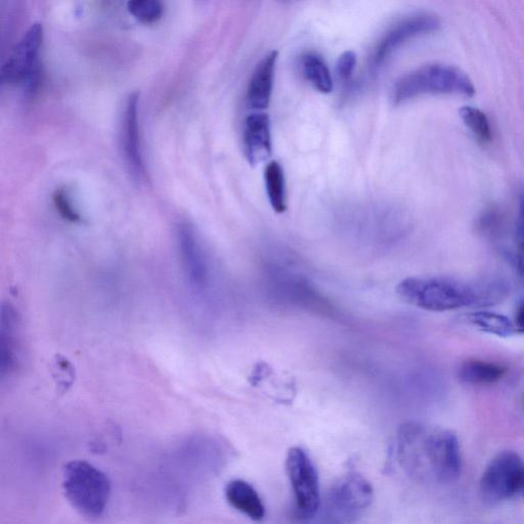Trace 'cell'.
<instances>
[{"instance_id": "6da1fadb", "label": "cell", "mask_w": 524, "mask_h": 524, "mask_svg": "<svg viewBox=\"0 0 524 524\" xmlns=\"http://www.w3.org/2000/svg\"><path fill=\"white\" fill-rule=\"evenodd\" d=\"M397 455L405 470L421 480L451 484L462 471L459 441L448 429L404 424L397 436Z\"/></svg>"}, {"instance_id": "7a4b0ae2", "label": "cell", "mask_w": 524, "mask_h": 524, "mask_svg": "<svg viewBox=\"0 0 524 524\" xmlns=\"http://www.w3.org/2000/svg\"><path fill=\"white\" fill-rule=\"evenodd\" d=\"M398 295L413 307L434 313L488 308L508 294L500 280L464 281L449 277H414L402 281Z\"/></svg>"}, {"instance_id": "3957f363", "label": "cell", "mask_w": 524, "mask_h": 524, "mask_svg": "<svg viewBox=\"0 0 524 524\" xmlns=\"http://www.w3.org/2000/svg\"><path fill=\"white\" fill-rule=\"evenodd\" d=\"M475 86L460 68L434 63L417 68L401 77L393 86L392 102L401 105L426 95H457L473 97Z\"/></svg>"}, {"instance_id": "277c9868", "label": "cell", "mask_w": 524, "mask_h": 524, "mask_svg": "<svg viewBox=\"0 0 524 524\" xmlns=\"http://www.w3.org/2000/svg\"><path fill=\"white\" fill-rule=\"evenodd\" d=\"M63 490L69 503L80 514L98 518L110 500L111 483L108 476L93 464L76 460L64 468Z\"/></svg>"}, {"instance_id": "5b68a950", "label": "cell", "mask_w": 524, "mask_h": 524, "mask_svg": "<svg viewBox=\"0 0 524 524\" xmlns=\"http://www.w3.org/2000/svg\"><path fill=\"white\" fill-rule=\"evenodd\" d=\"M374 489L360 473L340 477L328 492L323 508L325 524H353L373 501Z\"/></svg>"}, {"instance_id": "8992f818", "label": "cell", "mask_w": 524, "mask_h": 524, "mask_svg": "<svg viewBox=\"0 0 524 524\" xmlns=\"http://www.w3.org/2000/svg\"><path fill=\"white\" fill-rule=\"evenodd\" d=\"M286 471L300 515H315L321 506V493L319 475L309 455L298 447L290 449Z\"/></svg>"}, {"instance_id": "52a82bcc", "label": "cell", "mask_w": 524, "mask_h": 524, "mask_svg": "<svg viewBox=\"0 0 524 524\" xmlns=\"http://www.w3.org/2000/svg\"><path fill=\"white\" fill-rule=\"evenodd\" d=\"M524 463L511 451L497 455L486 468L480 480V492L490 504H497L519 493Z\"/></svg>"}, {"instance_id": "ba28073f", "label": "cell", "mask_w": 524, "mask_h": 524, "mask_svg": "<svg viewBox=\"0 0 524 524\" xmlns=\"http://www.w3.org/2000/svg\"><path fill=\"white\" fill-rule=\"evenodd\" d=\"M43 39L41 23H33L17 43L2 68V80L26 84L34 90L39 77L38 56Z\"/></svg>"}, {"instance_id": "9c48e42d", "label": "cell", "mask_w": 524, "mask_h": 524, "mask_svg": "<svg viewBox=\"0 0 524 524\" xmlns=\"http://www.w3.org/2000/svg\"><path fill=\"white\" fill-rule=\"evenodd\" d=\"M441 27L438 16L430 13H417L393 24L377 42L371 56V66L376 69L381 67L389 57L408 41L426 35Z\"/></svg>"}, {"instance_id": "30bf717a", "label": "cell", "mask_w": 524, "mask_h": 524, "mask_svg": "<svg viewBox=\"0 0 524 524\" xmlns=\"http://www.w3.org/2000/svg\"><path fill=\"white\" fill-rule=\"evenodd\" d=\"M183 273L192 291L202 294L208 287L210 269L204 245L190 223H182L177 233Z\"/></svg>"}, {"instance_id": "8fae6325", "label": "cell", "mask_w": 524, "mask_h": 524, "mask_svg": "<svg viewBox=\"0 0 524 524\" xmlns=\"http://www.w3.org/2000/svg\"><path fill=\"white\" fill-rule=\"evenodd\" d=\"M21 348L19 318L11 304H4L0 318V373L3 382L18 372Z\"/></svg>"}, {"instance_id": "7c38bea8", "label": "cell", "mask_w": 524, "mask_h": 524, "mask_svg": "<svg viewBox=\"0 0 524 524\" xmlns=\"http://www.w3.org/2000/svg\"><path fill=\"white\" fill-rule=\"evenodd\" d=\"M243 148L247 161L253 166L271 157V121L267 114L254 113L246 117L243 125Z\"/></svg>"}, {"instance_id": "4fadbf2b", "label": "cell", "mask_w": 524, "mask_h": 524, "mask_svg": "<svg viewBox=\"0 0 524 524\" xmlns=\"http://www.w3.org/2000/svg\"><path fill=\"white\" fill-rule=\"evenodd\" d=\"M139 95L131 94L126 102L122 121V148L130 171L136 177L145 176V166L140 140Z\"/></svg>"}, {"instance_id": "5bb4252c", "label": "cell", "mask_w": 524, "mask_h": 524, "mask_svg": "<svg viewBox=\"0 0 524 524\" xmlns=\"http://www.w3.org/2000/svg\"><path fill=\"white\" fill-rule=\"evenodd\" d=\"M278 53L271 52L262 59L252 74L247 92V102L254 110L267 109L271 103Z\"/></svg>"}, {"instance_id": "9a60e30c", "label": "cell", "mask_w": 524, "mask_h": 524, "mask_svg": "<svg viewBox=\"0 0 524 524\" xmlns=\"http://www.w3.org/2000/svg\"><path fill=\"white\" fill-rule=\"evenodd\" d=\"M229 504L254 521H261L266 516V507L256 490L241 479L230 482L226 488Z\"/></svg>"}, {"instance_id": "2e32d148", "label": "cell", "mask_w": 524, "mask_h": 524, "mask_svg": "<svg viewBox=\"0 0 524 524\" xmlns=\"http://www.w3.org/2000/svg\"><path fill=\"white\" fill-rule=\"evenodd\" d=\"M506 374V368L491 362L471 360L459 370V379L469 385H491L499 382Z\"/></svg>"}, {"instance_id": "e0dca14e", "label": "cell", "mask_w": 524, "mask_h": 524, "mask_svg": "<svg viewBox=\"0 0 524 524\" xmlns=\"http://www.w3.org/2000/svg\"><path fill=\"white\" fill-rule=\"evenodd\" d=\"M301 73L317 91L330 94L333 91V80L328 65L316 53H307L300 59Z\"/></svg>"}, {"instance_id": "ac0fdd59", "label": "cell", "mask_w": 524, "mask_h": 524, "mask_svg": "<svg viewBox=\"0 0 524 524\" xmlns=\"http://www.w3.org/2000/svg\"><path fill=\"white\" fill-rule=\"evenodd\" d=\"M468 322L475 329L502 338L516 333L514 323L507 317L488 311H479L468 315Z\"/></svg>"}, {"instance_id": "d6986e66", "label": "cell", "mask_w": 524, "mask_h": 524, "mask_svg": "<svg viewBox=\"0 0 524 524\" xmlns=\"http://www.w3.org/2000/svg\"><path fill=\"white\" fill-rule=\"evenodd\" d=\"M265 181L270 204L277 213L286 211V185L284 170L277 161L271 162L265 171Z\"/></svg>"}, {"instance_id": "ffe728a7", "label": "cell", "mask_w": 524, "mask_h": 524, "mask_svg": "<svg viewBox=\"0 0 524 524\" xmlns=\"http://www.w3.org/2000/svg\"><path fill=\"white\" fill-rule=\"evenodd\" d=\"M460 116L477 141L483 144L492 142L493 129L485 112L472 106H465L460 110Z\"/></svg>"}, {"instance_id": "44dd1931", "label": "cell", "mask_w": 524, "mask_h": 524, "mask_svg": "<svg viewBox=\"0 0 524 524\" xmlns=\"http://www.w3.org/2000/svg\"><path fill=\"white\" fill-rule=\"evenodd\" d=\"M129 13L142 22L152 23L161 18L163 6L158 0H131L127 3Z\"/></svg>"}, {"instance_id": "7402d4cb", "label": "cell", "mask_w": 524, "mask_h": 524, "mask_svg": "<svg viewBox=\"0 0 524 524\" xmlns=\"http://www.w3.org/2000/svg\"><path fill=\"white\" fill-rule=\"evenodd\" d=\"M515 242L517 269L521 275H524V194H521L518 200Z\"/></svg>"}, {"instance_id": "603a6c76", "label": "cell", "mask_w": 524, "mask_h": 524, "mask_svg": "<svg viewBox=\"0 0 524 524\" xmlns=\"http://www.w3.org/2000/svg\"><path fill=\"white\" fill-rule=\"evenodd\" d=\"M53 199L56 209L59 211L60 215L65 218V220L71 223H78L81 221L80 214L73 207L71 200L64 189L57 190L53 196Z\"/></svg>"}, {"instance_id": "cb8c5ba5", "label": "cell", "mask_w": 524, "mask_h": 524, "mask_svg": "<svg viewBox=\"0 0 524 524\" xmlns=\"http://www.w3.org/2000/svg\"><path fill=\"white\" fill-rule=\"evenodd\" d=\"M357 65V57L353 52H345L338 60L336 73L340 80L346 81L352 77Z\"/></svg>"}, {"instance_id": "d4e9b609", "label": "cell", "mask_w": 524, "mask_h": 524, "mask_svg": "<svg viewBox=\"0 0 524 524\" xmlns=\"http://www.w3.org/2000/svg\"><path fill=\"white\" fill-rule=\"evenodd\" d=\"M73 368L68 364L67 360L63 358L56 359L55 363V374L56 379L59 381V386L62 389H67L73 381Z\"/></svg>"}, {"instance_id": "484cf974", "label": "cell", "mask_w": 524, "mask_h": 524, "mask_svg": "<svg viewBox=\"0 0 524 524\" xmlns=\"http://www.w3.org/2000/svg\"><path fill=\"white\" fill-rule=\"evenodd\" d=\"M513 323L516 332L524 333V300L518 305Z\"/></svg>"}, {"instance_id": "4316f807", "label": "cell", "mask_w": 524, "mask_h": 524, "mask_svg": "<svg viewBox=\"0 0 524 524\" xmlns=\"http://www.w3.org/2000/svg\"><path fill=\"white\" fill-rule=\"evenodd\" d=\"M519 493H521L524 496V471H523L522 478H521Z\"/></svg>"}]
</instances>
